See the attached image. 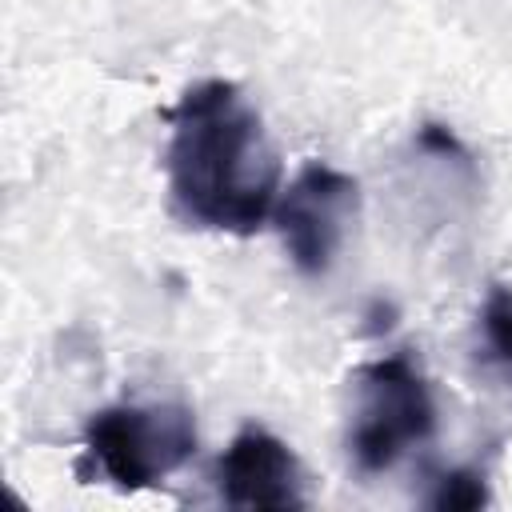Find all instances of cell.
Wrapping results in <instances>:
<instances>
[{
	"label": "cell",
	"mask_w": 512,
	"mask_h": 512,
	"mask_svg": "<svg viewBox=\"0 0 512 512\" xmlns=\"http://www.w3.org/2000/svg\"><path fill=\"white\" fill-rule=\"evenodd\" d=\"M360 188L348 172L308 160L276 200V228L288 248V260L304 276H324L344 244V232L356 216Z\"/></svg>",
	"instance_id": "277c9868"
},
{
	"label": "cell",
	"mask_w": 512,
	"mask_h": 512,
	"mask_svg": "<svg viewBox=\"0 0 512 512\" xmlns=\"http://www.w3.org/2000/svg\"><path fill=\"white\" fill-rule=\"evenodd\" d=\"M216 492L228 508H300L304 476L292 448L268 428H240L216 460Z\"/></svg>",
	"instance_id": "5b68a950"
},
{
	"label": "cell",
	"mask_w": 512,
	"mask_h": 512,
	"mask_svg": "<svg viewBox=\"0 0 512 512\" xmlns=\"http://www.w3.org/2000/svg\"><path fill=\"white\" fill-rule=\"evenodd\" d=\"M168 192L176 212L212 232L248 236L280 200V156L260 112L232 80H200L164 112Z\"/></svg>",
	"instance_id": "6da1fadb"
},
{
	"label": "cell",
	"mask_w": 512,
	"mask_h": 512,
	"mask_svg": "<svg viewBox=\"0 0 512 512\" xmlns=\"http://www.w3.org/2000/svg\"><path fill=\"white\" fill-rule=\"evenodd\" d=\"M480 340L488 360L512 380V288L492 284L480 304Z\"/></svg>",
	"instance_id": "8992f818"
},
{
	"label": "cell",
	"mask_w": 512,
	"mask_h": 512,
	"mask_svg": "<svg viewBox=\"0 0 512 512\" xmlns=\"http://www.w3.org/2000/svg\"><path fill=\"white\" fill-rule=\"evenodd\" d=\"M196 452V420L184 404H112L84 424V460L120 492L172 476Z\"/></svg>",
	"instance_id": "3957f363"
},
{
	"label": "cell",
	"mask_w": 512,
	"mask_h": 512,
	"mask_svg": "<svg viewBox=\"0 0 512 512\" xmlns=\"http://www.w3.org/2000/svg\"><path fill=\"white\" fill-rule=\"evenodd\" d=\"M436 432V400L424 372L404 356H380L352 376L348 456L364 476L388 472Z\"/></svg>",
	"instance_id": "7a4b0ae2"
},
{
	"label": "cell",
	"mask_w": 512,
	"mask_h": 512,
	"mask_svg": "<svg viewBox=\"0 0 512 512\" xmlns=\"http://www.w3.org/2000/svg\"><path fill=\"white\" fill-rule=\"evenodd\" d=\"M488 504V484L472 468H452L436 476V488L428 492V508H452V512H472Z\"/></svg>",
	"instance_id": "52a82bcc"
}]
</instances>
